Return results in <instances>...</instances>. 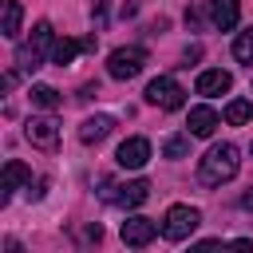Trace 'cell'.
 <instances>
[{"mask_svg": "<svg viewBox=\"0 0 253 253\" xmlns=\"http://www.w3.org/2000/svg\"><path fill=\"white\" fill-rule=\"evenodd\" d=\"M150 198V182H126V186H115V194H111V202L115 206H123V210H134V206H142Z\"/></svg>", "mask_w": 253, "mask_h": 253, "instance_id": "obj_9", "label": "cell"}, {"mask_svg": "<svg viewBox=\"0 0 253 253\" xmlns=\"http://www.w3.org/2000/svg\"><path fill=\"white\" fill-rule=\"evenodd\" d=\"M32 103L43 107V111H55V107H59V91L47 87V83H36V87H32Z\"/></svg>", "mask_w": 253, "mask_h": 253, "instance_id": "obj_17", "label": "cell"}, {"mask_svg": "<svg viewBox=\"0 0 253 253\" xmlns=\"http://www.w3.org/2000/svg\"><path fill=\"white\" fill-rule=\"evenodd\" d=\"M233 59L253 63V28H249V32H241V36L233 40Z\"/></svg>", "mask_w": 253, "mask_h": 253, "instance_id": "obj_20", "label": "cell"}, {"mask_svg": "<svg viewBox=\"0 0 253 253\" xmlns=\"http://www.w3.org/2000/svg\"><path fill=\"white\" fill-rule=\"evenodd\" d=\"M237 16H241V4H237V0H210V20H213V28L229 32V28H237Z\"/></svg>", "mask_w": 253, "mask_h": 253, "instance_id": "obj_12", "label": "cell"}, {"mask_svg": "<svg viewBox=\"0 0 253 253\" xmlns=\"http://www.w3.org/2000/svg\"><path fill=\"white\" fill-rule=\"evenodd\" d=\"M111 126H115V119H111V115H91V119H83L79 138H83V142H99V138H107V134H111Z\"/></svg>", "mask_w": 253, "mask_h": 253, "instance_id": "obj_14", "label": "cell"}, {"mask_svg": "<svg viewBox=\"0 0 253 253\" xmlns=\"http://www.w3.org/2000/svg\"><path fill=\"white\" fill-rule=\"evenodd\" d=\"M24 134H28V142L40 146V150H55V146H59V123H55V119H28Z\"/></svg>", "mask_w": 253, "mask_h": 253, "instance_id": "obj_6", "label": "cell"}, {"mask_svg": "<svg viewBox=\"0 0 253 253\" xmlns=\"http://www.w3.org/2000/svg\"><path fill=\"white\" fill-rule=\"evenodd\" d=\"M237 166H241L237 146L233 142H217V146L206 150V158L198 166V178H202V186H221V182H229L237 174Z\"/></svg>", "mask_w": 253, "mask_h": 253, "instance_id": "obj_1", "label": "cell"}, {"mask_svg": "<svg viewBox=\"0 0 253 253\" xmlns=\"http://www.w3.org/2000/svg\"><path fill=\"white\" fill-rule=\"evenodd\" d=\"M217 111L213 107H190V119H186V126H190V134H198V138H210L213 130H217Z\"/></svg>", "mask_w": 253, "mask_h": 253, "instance_id": "obj_10", "label": "cell"}, {"mask_svg": "<svg viewBox=\"0 0 253 253\" xmlns=\"http://www.w3.org/2000/svg\"><path fill=\"white\" fill-rule=\"evenodd\" d=\"M20 20H24L20 0H8V4H4V36H8V40H16V36H20Z\"/></svg>", "mask_w": 253, "mask_h": 253, "instance_id": "obj_16", "label": "cell"}, {"mask_svg": "<svg viewBox=\"0 0 253 253\" xmlns=\"http://www.w3.org/2000/svg\"><path fill=\"white\" fill-rule=\"evenodd\" d=\"M233 87V79H229V71H221V67H213V71H202L198 75V95H225Z\"/></svg>", "mask_w": 253, "mask_h": 253, "instance_id": "obj_13", "label": "cell"}, {"mask_svg": "<svg viewBox=\"0 0 253 253\" xmlns=\"http://www.w3.org/2000/svg\"><path fill=\"white\" fill-rule=\"evenodd\" d=\"M107 20V0H95V24Z\"/></svg>", "mask_w": 253, "mask_h": 253, "instance_id": "obj_21", "label": "cell"}, {"mask_svg": "<svg viewBox=\"0 0 253 253\" xmlns=\"http://www.w3.org/2000/svg\"><path fill=\"white\" fill-rule=\"evenodd\" d=\"M16 186H32V170H28L24 162H16V158H12V162L4 166V182H0V202H8Z\"/></svg>", "mask_w": 253, "mask_h": 253, "instance_id": "obj_11", "label": "cell"}, {"mask_svg": "<svg viewBox=\"0 0 253 253\" xmlns=\"http://www.w3.org/2000/svg\"><path fill=\"white\" fill-rule=\"evenodd\" d=\"M249 119H253V103H249V99H233V103L225 107V123L241 126V123H249Z\"/></svg>", "mask_w": 253, "mask_h": 253, "instance_id": "obj_18", "label": "cell"}, {"mask_svg": "<svg viewBox=\"0 0 253 253\" xmlns=\"http://www.w3.org/2000/svg\"><path fill=\"white\" fill-rule=\"evenodd\" d=\"M142 63H146V51L130 43V47H115V51H111L107 71H111V79H134V75L142 71Z\"/></svg>", "mask_w": 253, "mask_h": 253, "instance_id": "obj_3", "label": "cell"}, {"mask_svg": "<svg viewBox=\"0 0 253 253\" xmlns=\"http://www.w3.org/2000/svg\"><path fill=\"white\" fill-rule=\"evenodd\" d=\"M146 103H154V107H162V111H178V107L186 103V91H182L170 75H158V79L146 83Z\"/></svg>", "mask_w": 253, "mask_h": 253, "instance_id": "obj_4", "label": "cell"}, {"mask_svg": "<svg viewBox=\"0 0 253 253\" xmlns=\"http://www.w3.org/2000/svg\"><path fill=\"white\" fill-rule=\"evenodd\" d=\"M198 225H202V213H198L194 206H170V210H166V221H162V233H166L170 241H186Z\"/></svg>", "mask_w": 253, "mask_h": 253, "instance_id": "obj_2", "label": "cell"}, {"mask_svg": "<svg viewBox=\"0 0 253 253\" xmlns=\"http://www.w3.org/2000/svg\"><path fill=\"white\" fill-rule=\"evenodd\" d=\"M119 233H123V241H126V245H134V249H142V245H150V241H154V233H158V225H154L150 217H142V213H134V217H126V221H123V229H119Z\"/></svg>", "mask_w": 253, "mask_h": 253, "instance_id": "obj_7", "label": "cell"}, {"mask_svg": "<svg viewBox=\"0 0 253 253\" xmlns=\"http://www.w3.org/2000/svg\"><path fill=\"white\" fill-rule=\"evenodd\" d=\"M186 150H190V134H170L162 142V154L166 158H186Z\"/></svg>", "mask_w": 253, "mask_h": 253, "instance_id": "obj_19", "label": "cell"}, {"mask_svg": "<svg viewBox=\"0 0 253 253\" xmlns=\"http://www.w3.org/2000/svg\"><path fill=\"white\" fill-rule=\"evenodd\" d=\"M79 47H83L79 40H67V36L55 40V47H51V63H55V67H67V63L79 55Z\"/></svg>", "mask_w": 253, "mask_h": 253, "instance_id": "obj_15", "label": "cell"}, {"mask_svg": "<svg viewBox=\"0 0 253 253\" xmlns=\"http://www.w3.org/2000/svg\"><path fill=\"white\" fill-rule=\"evenodd\" d=\"M241 206H245V210H253V186H249V190L241 194Z\"/></svg>", "mask_w": 253, "mask_h": 253, "instance_id": "obj_22", "label": "cell"}, {"mask_svg": "<svg viewBox=\"0 0 253 253\" xmlns=\"http://www.w3.org/2000/svg\"><path fill=\"white\" fill-rule=\"evenodd\" d=\"M51 36H55V32H51V24H47V20H40V24L32 28V43H28V47H20V67H24V71H36V67H40V59H43V51H47V47H55V43H51Z\"/></svg>", "mask_w": 253, "mask_h": 253, "instance_id": "obj_5", "label": "cell"}, {"mask_svg": "<svg viewBox=\"0 0 253 253\" xmlns=\"http://www.w3.org/2000/svg\"><path fill=\"white\" fill-rule=\"evenodd\" d=\"M115 162H119L123 170H142V166L150 162V142H146V138H126V142L119 146Z\"/></svg>", "mask_w": 253, "mask_h": 253, "instance_id": "obj_8", "label": "cell"}]
</instances>
